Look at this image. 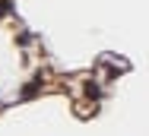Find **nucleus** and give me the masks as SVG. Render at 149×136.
Here are the masks:
<instances>
[{
    "mask_svg": "<svg viewBox=\"0 0 149 136\" xmlns=\"http://www.w3.org/2000/svg\"><path fill=\"white\" fill-rule=\"evenodd\" d=\"M86 95H89V98H98V85H95V82L86 85Z\"/></svg>",
    "mask_w": 149,
    "mask_h": 136,
    "instance_id": "f257e3e1",
    "label": "nucleus"
},
{
    "mask_svg": "<svg viewBox=\"0 0 149 136\" xmlns=\"http://www.w3.org/2000/svg\"><path fill=\"white\" fill-rule=\"evenodd\" d=\"M6 10H10V0H0V16H3Z\"/></svg>",
    "mask_w": 149,
    "mask_h": 136,
    "instance_id": "f03ea898",
    "label": "nucleus"
}]
</instances>
